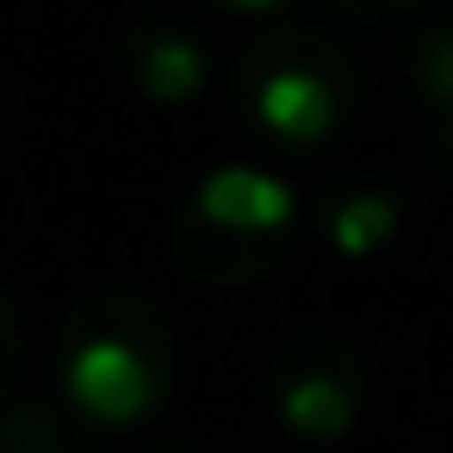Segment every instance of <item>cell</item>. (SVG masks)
Instances as JSON below:
<instances>
[{
    "mask_svg": "<svg viewBox=\"0 0 453 453\" xmlns=\"http://www.w3.org/2000/svg\"><path fill=\"white\" fill-rule=\"evenodd\" d=\"M199 75H205V57L187 38H162V44L143 50V88L156 100H187L199 88Z\"/></svg>",
    "mask_w": 453,
    "mask_h": 453,
    "instance_id": "obj_5",
    "label": "cell"
},
{
    "mask_svg": "<svg viewBox=\"0 0 453 453\" xmlns=\"http://www.w3.org/2000/svg\"><path fill=\"white\" fill-rule=\"evenodd\" d=\"M69 397L88 416L125 422V416H137L156 397V372H150V360L131 342H106L100 335V342H81L69 354Z\"/></svg>",
    "mask_w": 453,
    "mask_h": 453,
    "instance_id": "obj_1",
    "label": "cell"
},
{
    "mask_svg": "<svg viewBox=\"0 0 453 453\" xmlns=\"http://www.w3.org/2000/svg\"><path fill=\"white\" fill-rule=\"evenodd\" d=\"M286 416H292L304 434H342L348 416H354V403H348V391H342L335 379L304 372V379L286 385Z\"/></svg>",
    "mask_w": 453,
    "mask_h": 453,
    "instance_id": "obj_4",
    "label": "cell"
},
{
    "mask_svg": "<svg viewBox=\"0 0 453 453\" xmlns=\"http://www.w3.org/2000/svg\"><path fill=\"white\" fill-rule=\"evenodd\" d=\"M199 211L224 230H280L292 218V193L261 168H218L199 187Z\"/></svg>",
    "mask_w": 453,
    "mask_h": 453,
    "instance_id": "obj_2",
    "label": "cell"
},
{
    "mask_svg": "<svg viewBox=\"0 0 453 453\" xmlns=\"http://www.w3.org/2000/svg\"><path fill=\"white\" fill-rule=\"evenodd\" d=\"M255 106H261V125L280 131V137H292V143L323 137V131H329V112H335V106H329V81L311 75V69H280V75H267L261 94H255Z\"/></svg>",
    "mask_w": 453,
    "mask_h": 453,
    "instance_id": "obj_3",
    "label": "cell"
},
{
    "mask_svg": "<svg viewBox=\"0 0 453 453\" xmlns=\"http://www.w3.org/2000/svg\"><path fill=\"white\" fill-rule=\"evenodd\" d=\"M391 224H397L391 199L360 193V199H348V205L335 211V249H342V255H372V249L391 236Z\"/></svg>",
    "mask_w": 453,
    "mask_h": 453,
    "instance_id": "obj_6",
    "label": "cell"
},
{
    "mask_svg": "<svg viewBox=\"0 0 453 453\" xmlns=\"http://www.w3.org/2000/svg\"><path fill=\"white\" fill-rule=\"evenodd\" d=\"M428 81H434V94H453V38H441L428 50Z\"/></svg>",
    "mask_w": 453,
    "mask_h": 453,
    "instance_id": "obj_7",
    "label": "cell"
},
{
    "mask_svg": "<svg viewBox=\"0 0 453 453\" xmlns=\"http://www.w3.org/2000/svg\"><path fill=\"white\" fill-rule=\"evenodd\" d=\"M230 7H280V0H230Z\"/></svg>",
    "mask_w": 453,
    "mask_h": 453,
    "instance_id": "obj_8",
    "label": "cell"
}]
</instances>
